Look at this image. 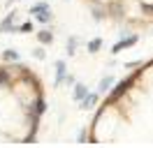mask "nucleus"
Segmentation results:
<instances>
[{"label":"nucleus","mask_w":153,"mask_h":148,"mask_svg":"<svg viewBox=\"0 0 153 148\" xmlns=\"http://www.w3.org/2000/svg\"><path fill=\"white\" fill-rule=\"evenodd\" d=\"M30 14H35L37 16V23H42V26H49L51 23V18H53V12H51V5L49 2H37V5H33L30 7Z\"/></svg>","instance_id":"1"},{"label":"nucleus","mask_w":153,"mask_h":148,"mask_svg":"<svg viewBox=\"0 0 153 148\" xmlns=\"http://www.w3.org/2000/svg\"><path fill=\"white\" fill-rule=\"evenodd\" d=\"M137 42H139V35H130V37H125V39H121V42H116V44L111 46V56H118L121 51H125V49L134 46Z\"/></svg>","instance_id":"2"},{"label":"nucleus","mask_w":153,"mask_h":148,"mask_svg":"<svg viewBox=\"0 0 153 148\" xmlns=\"http://www.w3.org/2000/svg\"><path fill=\"white\" fill-rule=\"evenodd\" d=\"M97 104H100V92H97V90L95 92L88 90L86 97L79 102V109H81V111H88V109H93V107H97Z\"/></svg>","instance_id":"3"},{"label":"nucleus","mask_w":153,"mask_h":148,"mask_svg":"<svg viewBox=\"0 0 153 148\" xmlns=\"http://www.w3.org/2000/svg\"><path fill=\"white\" fill-rule=\"evenodd\" d=\"M53 28L47 26V28H42V30H37V42L39 44H44V46H51L53 44Z\"/></svg>","instance_id":"4"},{"label":"nucleus","mask_w":153,"mask_h":148,"mask_svg":"<svg viewBox=\"0 0 153 148\" xmlns=\"http://www.w3.org/2000/svg\"><path fill=\"white\" fill-rule=\"evenodd\" d=\"M16 14H19V12L12 9L10 14L0 21V33H14V18H16Z\"/></svg>","instance_id":"5"},{"label":"nucleus","mask_w":153,"mask_h":148,"mask_svg":"<svg viewBox=\"0 0 153 148\" xmlns=\"http://www.w3.org/2000/svg\"><path fill=\"white\" fill-rule=\"evenodd\" d=\"M86 92H88V86H86V83H84V81H74V86H72V97H74L76 104L86 97Z\"/></svg>","instance_id":"6"},{"label":"nucleus","mask_w":153,"mask_h":148,"mask_svg":"<svg viewBox=\"0 0 153 148\" xmlns=\"http://www.w3.org/2000/svg\"><path fill=\"white\" fill-rule=\"evenodd\" d=\"M65 74H67V60H56V88L58 86H63V81H65Z\"/></svg>","instance_id":"7"},{"label":"nucleus","mask_w":153,"mask_h":148,"mask_svg":"<svg viewBox=\"0 0 153 148\" xmlns=\"http://www.w3.org/2000/svg\"><path fill=\"white\" fill-rule=\"evenodd\" d=\"M21 53L16 49H5L2 53H0V60H5V63H14V60H19Z\"/></svg>","instance_id":"8"},{"label":"nucleus","mask_w":153,"mask_h":148,"mask_svg":"<svg viewBox=\"0 0 153 148\" xmlns=\"http://www.w3.org/2000/svg\"><path fill=\"white\" fill-rule=\"evenodd\" d=\"M111 86H114V76H105V79L100 81V86H97V92H100V95H105Z\"/></svg>","instance_id":"9"},{"label":"nucleus","mask_w":153,"mask_h":148,"mask_svg":"<svg viewBox=\"0 0 153 148\" xmlns=\"http://www.w3.org/2000/svg\"><path fill=\"white\" fill-rule=\"evenodd\" d=\"M76 46H79L76 37H67V44H65V49H67V56H70V58H72V56L76 53Z\"/></svg>","instance_id":"10"},{"label":"nucleus","mask_w":153,"mask_h":148,"mask_svg":"<svg viewBox=\"0 0 153 148\" xmlns=\"http://www.w3.org/2000/svg\"><path fill=\"white\" fill-rule=\"evenodd\" d=\"M86 49L91 51V53H97V51L102 49V39H100V37H95V39H91V42L86 44Z\"/></svg>","instance_id":"11"},{"label":"nucleus","mask_w":153,"mask_h":148,"mask_svg":"<svg viewBox=\"0 0 153 148\" xmlns=\"http://www.w3.org/2000/svg\"><path fill=\"white\" fill-rule=\"evenodd\" d=\"M33 56H35L37 60H44V58H47V49H44V44H42V46H37V49L33 51Z\"/></svg>","instance_id":"12"},{"label":"nucleus","mask_w":153,"mask_h":148,"mask_svg":"<svg viewBox=\"0 0 153 148\" xmlns=\"http://www.w3.org/2000/svg\"><path fill=\"white\" fill-rule=\"evenodd\" d=\"M16 28H19V33H33V30H35V23H33V21H26L23 26H16Z\"/></svg>","instance_id":"13"},{"label":"nucleus","mask_w":153,"mask_h":148,"mask_svg":"<svg viewBox=\"0 0 153 148\" xmlns=\"http://www.w3.org/2000/svg\"><path fill=\"white\" fill-rule=\"evenodd\" d=\"M74 81H76V79H74V74H70V72H67V74H65V81H63V83H67V86H74Z\"/></svg>","instance_id":"14"},{"label":"nucleus","mask_w":153,"mask_h":148,"mask_svg":"<svg viewBox=\"0 0 153 148\" xmlns=\"http://www.w3.org/2000/svg\"><path fill=\"white\" fill-rule=\"evenodd\" d=\"M19 2H23V0H19Z\"/></svg>","instance_id":"15"}]
</instances>
